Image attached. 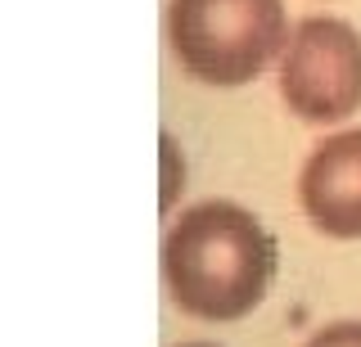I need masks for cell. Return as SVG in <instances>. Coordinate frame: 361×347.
I'll return each mask as SVG.
<instances>
[{
  "label": "cell",
  "instance_id": "obj_1",
  "mask_svg": "<svg viewBox=\"0 0 361 347\" xmlns=\"http://www.w3.org/2000/svg\"><path fill=\"white\" fill-rule=\"evenodd\" d=\"M276 275V239L240 203H199L180 212L163 239V279L185 316L208 324L244 320Z\"/></svg>",
  "mask_w": 361,
  "mask_h": 347
},
{
  "label": "cell",
  "instance_id": "obj_2",
  "mask_svg": "<svg viewBox=\"0 0 361 347\" xmlns=\"http://www.w3.org/2000/svg\"><path fill=\"white\" fill-rule=\"evenodd\" d=\"M167 41L185 77L244 86L285 46V0H172Z\"/></svg>",
  "mask_w": 361,
  "mask_h": 347
},
{
  "label": "cell",
  "instance_id": "obj_3",
  "mask_svg": "<svg viewBox=\"0 0 361 347\" xmlns=\"http://www.w3.org/2000/svg\"><path fill=\"white\" fill-rule=\"evenodd\" d=\"M280 95L302 122H343L361 108V37L338 18L293 27L280 59Z\"/></svg>",
  "mask_w": 361,
  "mask_h": 347
},
{
  "label": "cell",
  "instance_id": "obj_4",
  "mask_svg": "<svg viewBox=\"0 0 361 347\" xmlns=\"http://www.w3.org/2000/svg\"><path fill=\"white\" fill-rule=\"evenodd\" d=\"M298 203L321 234L361 239V127L312 149L298 176Z\"/></svg>",
  "mask_w": 361,
  "mask_h": 347
},
{
  "label": "cell",
  "instance_id": "obj_5",
  "mask_svg": "<svg viewBox=\"0 0 361 347\" xmlns=\"http://www.w3.org/2000/svg\"><path fill=\"white\" fill-rule=\"evenodd\" d=\"M307 347H361V320H338L325 324L321 334H312Z\"/></svg>",
  "mask_w": 361,
  "mask_h": 347
},
{
  "label": "cell",
  "instance_id": "obj_6",
  "mask_svg": "<svg viewBox=\"0 0 361 347\" xmlns=\"http://www.w3.org/2000/svg\"><path fill=\"white\" fill-rule=\"evenodd\" d=\"M180 347H212V343H180Z\"/></svg>",
  "mask_w": 361,
  "mask_h": 347
}]
</instances>
